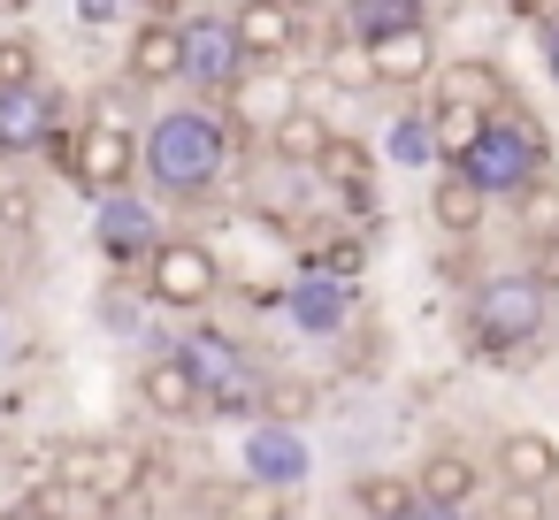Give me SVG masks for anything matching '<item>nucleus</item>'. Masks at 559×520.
Masks as SVG:
<instances>
[{"mask_svg":"<svg viewBox=\"0 0 559 520\" xmlns=\"http://www.w3.org/2000/svg\"><path fill=\"white\" fill-rule=\"evenodd\" d=\"M383 154H391V169H437V138H429V123H421V116H399Z\"/></svg>","mask_w":559,"mask_h":520,"instance_id":"27","label":"nucleus"},{"mask_svg":"<svg viewBox=\"0 0 559 520\" xmlns=\"http://www.w3.org/2000/svg\"><path fill=\"white\" fill-rule=\"evenodd\" d=\"M139 398H146V413H162V421L207 413V398H200V383H192V367H185L177 352H154V360L139 367Z\"/></svg>","mask_w":559,"mask_h":520,"instance_id":"18","label":"nucleus"},{"mask_svg":"<svg viewBox=\"0 0 559 520\" xmlns=\"http://www.w3.org/2000/svg\"><path fill=\"white\" fill-rule=\"evenodd\" d=\"M123 9H131V0H78V24H93V32H100V24H116Z\"/></svg>","mask_w":559,"mask_h":520,"instance_id":"34","label":"nucleus"},{"mask_svg":"<svg viewBox=\"0 0 559 520\" xmlns=\"http://www.w3.org/2000/svg\"><path fill=\"white\" fill-rule=\"evenodd\" d=\"M62 177H70L85 199L131 192V177H139V131H131V123H116V116H93V123L70 138V154H62Z\"/></svg>","mask_w":559,"mask_h":520,"instance_id":"7","label":"nucleus"},{"mask_svg":"<svg viewBox=\"0 0 559 520\" xmlns=\"http://www.w3.org/2000/svg\"><path fill=\"white\" fill-rule=\"evenodd\" d=\"M0 520H16V512H0Z\"/></svg>","mask_w":559,"mask_h":520,"instance_id":"37","label":"nucleus"},{"mask_svg":"<svg viewBox=\"0 0 559 520\" xmlns=\"http://www.w3.org/2000/svg\"><path fill=\"white\" fill-rule=\"evenodd\" d=\"M0 222L24 230V222H32V192H0Z\"/></svg>","mask_w":559,"mask_h":520,"instance_id":"35","label":"nucleus"},{"mask_svg":"<svg viewBox=\"0 0 559 520\" xmlns=\"http://www.w3.org/2000/svg\"><path fill=\"white\" fill-rule=\"evenodd\" d=\"M55 123H62V93H47V85L0 93V154H39Z\"/></svg>","mask_w":559,"mask_h":520,"instance_id":"12","label":"nucleus"},{"mask_svg":"<svg viewBox=\"0 0 559 520\" xmlns=\"http://www.w3.org/2000/svg\"><path fill=\"white\" fill-rule=\"evenodd\" d=\"M368 77L376 85H429L437 77V39H429V24H406V32H383V39H368Z\"/></svg>","mask_w":559,"mask_h":520,"instance_id":"13","label":"nucleus"},{"mask_svg":"<svg viewBox=\"0 0 559 520\" xmlns=\"http://www.w3.org/2000/svg\"><path fill=\"white\" fill-rule=\"evenodd\" d=\"M223 291V261L200 245V238H154L146 253V299L169 306V314H207Z\"/></svg>","mask_w":559,"mask_h":520,"instance_id":"5","label":"nucleus"},{"mask_svg":"<svg viewBox=\"0 0 559 520\" xmlns=\"http://www.w3.org/2000/svg\"><path fill=\"white\" fill-rule=\"evenodd\" d=\"M55 474L78 482V489L108 512V505H131V497H139L146 451H139L131 436H85V444H62V451H55Z\"/></svg>","mask_w":559,"mask_h":520,"instance_id":"6","label":"nucleus"},{"mask_svg":"<svg viewBox=\"0 0 559 520\" xmlns=\"http://www.w3.org/2000/svg\"><path fill=\"white\" fill-rule=\"evenodd\" d=\"M177 39H185V85H200V93H223L246 70V47L230 32V16H185Z\"/></svg>","mask_w":559,"mask_h":520,"instance_id":"8","label":"nucleus"},{"mask_svg":"<svg viewBox=\"0 0 559 520\" xmlns=\"http://www.w3.org/2000/svg\"><path fill=\"white\" fill-rule=\"evenodd\" d=\"M9 85H39V39L32 32H0V93Z\"/></svg>","mask_w":559,"mask_h":520,"instance_id":"28","label":"nucleus"},{"mask_svg":"<svg viewBox=\"0 0 559 520\" xmlns=\"http://www.w3.org/2000/svg\"><path fill=\"white\" fill-rule=\"evenodd\" d=\"M177 360L192 367V383H200L207 413L261 421V406H269V367H261L230 329H192V337H177Z\"/></svg>","mask_w":559,"mask_h":520,"instance_id":"4","label":"nucleus"},{"mask_svg":"<svg viewBox=\"0 0 559 520\" xmlns=\"http://www.w3.org/2000/svg\"><path fill=\"white\" fill-rule=\"evenodd\" d=\"M230 32L253 62H292V47L307 39L299 32V0H238L230 9Z\"/></svg>","mask_w":559,"mask_h":520,"instance_id":"11","label":"nucleus"},{"mask_svg":"<svg viewBox=\"0 0 559 520\" xmlns=\"http://www.w3.org/2000/svg\"><path fill=\"white\" fill-rule=\"evenodd\" d=\"M139 177L162 199H207L230 177V123L207 108H169L139 138Z\"/></svg>","mask_w":559,"mask_h":520,"instance_id":"1","label":"nucleus"},{"mask_svg":"<svg viewBox=\"0 0 559 520\" xmlns=\"http://www.w3.org/2000/svg\"><path fill=\"white\" fill-rule=\"evenodd\" d=\"M498 520H551V497L528 489V482H506L498 489Z\"/></svg>","mask_w":559,"mask_h":520,"instance_id":"32","label":"nucleus"},{"mask_svg":"<svg viewBox=\"0 0 559 520\" xmlns=\"http://www.w3.org/2000/svg\"><path fill=\"white\" fill-rule=\"evenodd\" d=\"M93 238H100V253L123 268V261H146V253H154L162 222H154V207H146L139 192H108V199H100V222H93Z\"/></svg>","mask_w":559,"mask_h":520,"instance_id":"14","label":"nucleus"},{"mask_svg":"<svg viewBox=\"0 0 559 520\" xmlns=\"http://www.w3.org/2000/svg\"><path fill=\"white\" fill-rule=\"evenodd\" d=\"M483 207H490V192H483L460 161H444L437 184H429V222H437L444 238H475V230H483Z\"/></svg>","mask_w":559,"mask_h":520,"instance_id":"16","label":"nucleus"},{"mask_svg":"<svg viewBox=\"0 0 559 520\" xmlns=\"http://www.w3.org/2000/svg\"><path fill=\"white\" fill-rule=\"evenodd\" d=\"M421 123H429V138H437V161H452V154L483 131V116H475V108H460V100H444V93L429 100V116H421Z\"/></svg>","mask_w":559,"mask_h":520,"instance_id":"25","label":"nucleus"},{"mask_svg":"<svg viewBox=\"0 0 559 520\" xmlns=\"http://www.w3.org/2000/svg\"><path fill=\"white\" fill-rule=\"evenodd\" d=\"M559 474V444L544 428H506L498 436V482H528V489H551Z\"/></svg>","mask_w":559,"mask_h":520,"instance_id":"21","label":"nucleus"},{"mask_svg":"<svg viewBox=\"0 0 559 520\" xmlns=\"http://www.w3.org/2000/svg\"><path fill=\"white\" fill-rule=\"evenodd\" d=\"M406 497H414V482H391V474H360V482H353V505H360L368 520H391Z\"/></svg>","mask_w":559,"mask_h":520,"instance_id":"29","label":"nucleus"},{"mask_svg":"<svg viewBox=\"0 0 559 520\" xmlns=\"http://www.w3.org/2000/svg\"><path fill=\"white\" fill-rule=\"evenodd\" d=\"M406 24H429V0H345V39H383V32H406Z\"/></svg>","mask_w":559,"mask_h":520,"instance_id":"24","label":"nucleus"},{"mask_svg":"<svg viewBox=\"0 0 559 520\" xmlns=\"http://www.w3.org/2000/svg\"><path fill=\"white\" fill-rule=\"evenodd\" d=\"M513 215H521V230H528V238H544V245L559 238V184H551V169H544L536 184H521V192H513Z\"/></svg>","mask_w":559,"mask_h":520,"instance_id":"26","label":"nucleus"},{"mask_svg":"<svg viewBox=\"0 0 559 520\" xmlns=\"http://www.w3.org/2000/svg\"><path fill=\"white\" fill-rule=\"evenodd\" d=\"M269 421H307L314 413V383H292V375H269Z\"/></svg>","mask_w":559,"mask_h":520,"instance_id":"30","label":"nucleus"},{"mask_svg":"<svg viewBox=\"0 0 559 520\" xmlns=\"http://www.w3.org/2000/svg\"><path fill=\"white\" fill-rule=\"evenodd\" d=\"M475 482H483V467H475L467 451H429V459H421L414 497H429V505H467V497H475Z\"/></svg>","mask_w":559,"mask_h":520,"instance_id":"23","label":"nucleus"},{"mask_svg":"<svg viewBox=\"0 0 559 520\" xmlns=\"http://www.w3.org/2000/svg\"><path fill=\"white\" fill-rule=\"evenodd\" d=\"M307 467H314V451H307V436L292 428V421H253L246 428V482H261V489H292V482H307Z\"/></svg>","mask_w":559,"mask_h":520,"instance_id":"10","label":"nucleus"},{"mask_svg":"<svg viewBox=\"0 0 559 520\" xmlns=\"http://www.w3.org/2000/svg\"><path fill=\"white\" fill-rule=\"evenodd\" d=\"M261 146H269V161H276V169H314V161H322V146H330V116H322V108H307V100H292V108L269 123V138H261Z\"/></svg>","mask_w":559,"mask_h":520,"instance_id":"15","label":"nucleus"},{"mask_svg":"<svg viewBox=\"0 0 559 520\" xmlns=\"http://www.w3.org/2000/svg\"><path fill=\"white\" fill-rule=\"evenodd\" d=\"M314 169L330 177V199H345V207H368V184H376V154H368L360 138L330 131V146H322V161H314Z\"/></svg>","mask_w":559,"mask_h":520,"instance_id":"22","label":"nucleus"},{"mask_svg":"<svg viewBox=\"0 0 559 520\" xmlns=\"http://www.w3.org/2000/svg\"><path fill=\"white\" fill-rule=\"evenodd\" d=\"M330 85H353V93H360V85H376V77H368V47H360V39H337V47H330Z\"/></svg>","mask_w":559,"mask_h":520,"instance_id":"31","label":"nucleus"},{"mask_svg":"<svg viewBox=\"0 0 559 520\" xmlns=\"http://www.w3.org/2000/svg\"><path fill=\"white\" fill-rule=\"evenodd\" d=\"M223 100H230V123H238V131L269 138V123L299 100V85H292V70H284V62H253V55H246V70L223 85Z\"/></svg>","mask_w":559,"mask_h":520,"instance_id":"9","label":"nucleus"},{"mask_svg":"<svg viewBox=\"0 0 559 520\" xmlns=\"http://www.w3.org/2000/svg\"><path fill=\"white\" fill-rule=\"evenodd\" d=\"M437 93H444V100H460V108H475V116H498L506 100H521V93H513V77H506L498 62H483V55H460L452 70H437Z\"/></svg>","mask_w":559,"mask_h":520,"instance_id":"20","label":"nucleus"},{"mask_svg":"<svg viewBox=\"0 0 559 520\" xmlns=\"http://www.w3.org/2000/svg\"><path fill=\"white\" fill-rule=\"evenodd\" d=\"M284 314L307 329V337H337L345 322H353V283H337V276H307V283H292L284 291Z\"/></svg>","mask_w":559,"mask_h":520,"instance_id":"17","label":"nucleus"},{"mask_svg":"<svg viewBox=\"0 0 559 520\" xmlns=\"http://www.w3.org/2000/svg\"><path fill=\"white\" fill-rule=\"evenodd\" d=\"M391 520H467V505H429V497H406Z\"/></svg>","mask_w":559,"mask_h":520,"instance_id":"33","label":"nucleus"},{"mask_svg":"<svg viewBox=\"0 0 559 520\" xmlns=\"http://www.w3.org/2000/svg\"><path fill=\"white\" fill-rule=\"evenodd\" d=\"M544 62H551V77H559V16H544Z\"/></svg>","mask_w":559,"mask_h":520,"instance_id":"36","label":"nucleus"},{"mask_svg":"<svg viewBox=\"0 0 559 520\" xmlns=\"http://www.w3.org/2000/svg\"><path fill=\"white\" fill-rule=\"evenodd\" d=\"M467 314H475V344L490 360H513L551 329V283H544V268H490L475 283Z\"/></svg>","mask_w":559,"mask_h":520,"instance_id":"3","label":"nucleus"},{"mask_svg":"<svg viewBox=\"0 0 559 520\" xmlns=\"http://www.w3.org/2000/svg\"><path fill=\"white\" fill-rule=\"evenodd\" d=\"M490 199H513L521 184H536L544 169H551V138H544V123L521 108V100H506L498 116H483V131L452 154Z\"/></svg>","mask_w":559,"mask_h":520,"instance_id":"2","label":"nucleus"},{"mask_svg":"<svg viewBox=\"0 0 559 520\" xmlns=\"http://www.w3.org/2000/svg\"><path fill=\"white\" fill-rule=\"evenodd\" d=\"M123 77L131 85H177L185 77V39H177V24H139L131 32V47H123Z\"/></svg>","mask_w":559,"mask_h":520,"instance_id":"19","label":"nucleus"}]
</instances>
